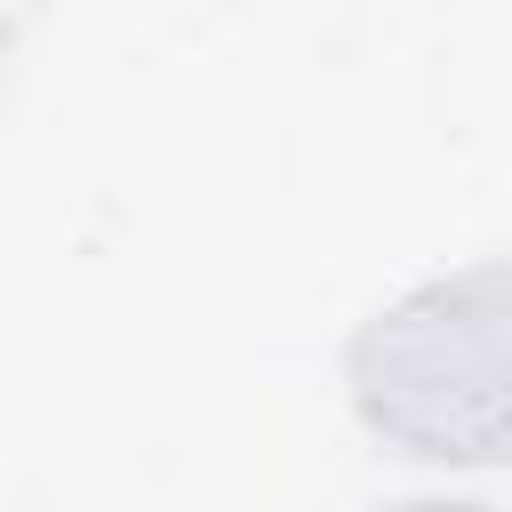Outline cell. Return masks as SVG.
I'll list each match as a JSON object with an SVG mask.
<instances>
[{
	"instance_id": "obj_1",
	"label": "cell",
	"mask_w": 512,
	"mask_h": 512,
	"mask_svg": "<svg viewBox=\"0 0 512 512\" xmlns=\"http://www.w3.org/2000/svg\"><path fill=\"white\" fill-rule=\"evenodd\" d=\"M408 512H480V504H408Z\"/></svg>"
}]
</instances>
